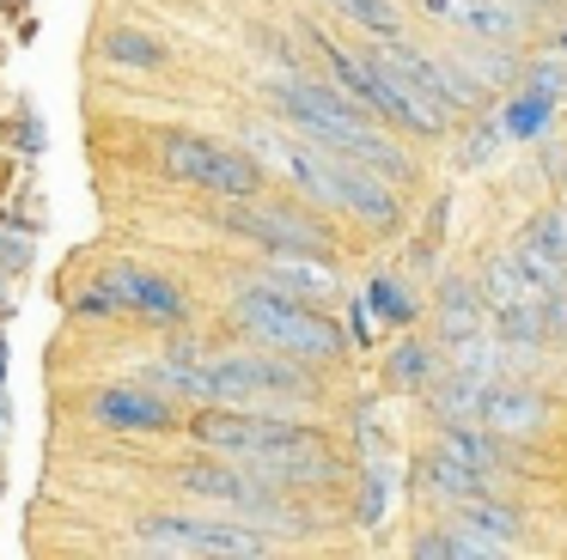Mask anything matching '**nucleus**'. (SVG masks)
I'll return each instance as SVG.
<instances>
[{"label":"nucleus","instance_id":"nucleus-1","mask_svg":"<svg viewBox=\"0 0 567 560\" xmlns=\"http://www.w3.org/2000/svg\"><path fill=\"white\" fill-rule=\"evenodd\" d=\"M165 390H184L196 402H233V408H293V402H318V377L311 360H293L281 348L262 353H220L202 360L196 341H177V353L165 365H153Z\"/></svg>","mask_w":567,"mask_h":560},{"label":"nucleus","instance_id":"nucleus-2","mask_svg":"<svg viewBox=\"0 0 567 560\" xmlns=\"http://www.w3.org/2000/svg\"><path fill=\"white\" fill-rule=\"evenodd\" d=\"M189 438L196 445H208L214 457H233L245 463V469L269 475V481H336L342 475V463H336V450L323 445L318 426H299L287 421V414L275 408H214V414H196L189 421Z\"/></svg>","mask_w":567,"mask_h":560},{"label":"nucleus","instance_id":"nucleus-3","mask_svg":"<svg viewBox=\"0 0 567 560\" xmlns=\"http://www.w3.org/2000/svg\"><path fill=\"white\" fill-rule=\"evenodd\" d=\"M262 97H269V104L281 110V116L293 122L306 141L336 146V153H348V158H360V165L384 170L391 183H409V177H415V158H409L384 128H372V110L360 104V97H348L342 85L269 80V85H262Z\"/></svg>","mask_w":567,"mask_h":560},{"label":"nucleus","instance_id":"nucleus-4","mask_svg":"<svg viewBox=\"0 0 567 560\" xmlns=\"http://www.w3.org/2000/svg\"><path fill=\"white\" fill-rule=\"evenodd\" d=\"M245 141L257 146V153H269L311 201L342 207V214L367 219V226H396V214H403V201L391 195V177L360 165V158H348V153H336V146H318V141H306V134H299V141H281L275 128H250Z\"/></svg>","mask_w":567,"mask_h":560},{"label":"nucleus","instance_id":"nucleus-5","mask_svg":"<svg viewBox=\"0 0 567 560\" xmlns=\"http://www.w3.org/2000/svg\"><path fill=\"white\" fill-rule=\"evenodd\" d=\"M318 49H323V61H330L336 85H342L348 97H360V104H367L372 116L396 122V128L421 134V141H440V134L452 128V116H445L440 104H427V97H421L409 80H396V73L384 68L379 55H360V49H342V43H330V37H318Z\"/></svg>","mask_w":567,"mask_h":560},{"label":"nucleus","instance_id":"nucleus-6","mask_svg":"<svg viewBox=\"0 0 567 560\" xmlns=\"http://www.w3.org/2000/svg\"><path fill=\"white\" fill-rule=\"evenodd\" d=\"M135 554L172 560H269L275 542L250 518H189V511H153L135 530Z\"/></svg>","mask_w":567,"mask_h":560},{"label":"nucleus","instance_id":"nucleus-7","mask_svg":"<svg viewBox=\"0 0 567 560\" xmlns=\"http://www.w3.org/2000/svg\"><path fill=\"white\" fill-rule=\"evenodd\" d=\"M233 317L238 329H245L250 341H262V348H281L293 353V360H336L342 353V329L330 323V317H318L311 304H299L293 292H275V287H238L233 292Z\"/></svg>","mask_w":567,"mask_h":560},{"label":"nucleus","instance_id":"nucleus-8","mask_svg":"<svg viewBox=\"0 0 567 560\" xmlns=\"http://www.w3.org/2000/svg\"><path fill=\"white\" fill-rule=\"evenodd\" d=\"M159 165L172 177L196 183L208 195H226V201H245V195H262V165L238 146L202 141V134H165L159 141Z\"/></svg>","mask_w":567,"mask_h":560},{"label":"nucleus","instance_id":"nucleus-9","mask_svg":"<svg viewBox=\"0 0 567 560\" xmlns=\"http://www.w3.org/2000/svg\"><path fill=\"white\" fill-rule=\"evenodd\" d=\"M177 481H184V494L208 499L214 511H233V518L269 523V530L293 523V511H287L281 494L269 487V475L245 469V463H233V457H220V463H184V469H177Z\"/></svg>","mask_w":567,"mask_h":560},{"label":"nucleus","instance_id":"nucleus-10","mask_svg":"<svg viewBox=\"0 0 567 560\" xmlns=\"http://www.w3.org/2000/svg\"><path fill=\"white\" fill-rule=\"evenodd\" d=\"M220 226L238 231V238L262 243L275 256H323L330 250V231L311 214H293V207H269L262 195H245V201L220 207Z\"/></svg>","mask_w":567,"mask_h":560},{"label":"nucleus","instance_id":"nucleus-11","mask_svg":"<svg viewBox=\"0 0 567 560\" xmlns=\"http://www.w3.org/2000/svg\"><path fill=\"white\" fill-rule=\"evenodd\" d=\"M421 12L457 37H482V43H518L525 37V7L518 0H421Z\"/></svg>","mask_w":567,"mask_h":560},{"label":"nucleus","instance_id":"nucleus-12","mask_svg":"<svg viewBox=\"0 0 567 560\" xmlns=\"http://www.w3.org/2000/svg\"><path fill=\"white\" fill-rule=\"evenodd\" d=\"M549 292H561V287H549V280H543L518 250L494 256V262L482 268V299H488V311H494V317H506V311H537V304L549 299Z\"/></svg>","mask_w":567,"mask_h":560},{"label":"nucleus","instance_id":"nucleus-13","mask_svg":"<svg viewBox=\"0 0 567 560\" xmlns=\"http://www.w3.org/2000/svg\"><path fill=\"white\" fill-rule=\"evenodd\" d=\"M92 421L99 426H116V433H165L177 421L172 402L159 390H141V384H111L92 396Z\"/></svg>","mask_w":567,"mask_h":560},{"label":"nucleus","instance_id":"nucleus-14","mask_svg":"<svg viewBox=\"0 0 567 560\" xmlns=\"http://www.w3.org/2000/svg\"><path fill=\"white\" fill-rule=\"evenodd\" d=\"M488 433H501V438H537L543 426L555 421V408L537 396V390H525V384H488L482 390V414H476Z\"/></svg>","mask_w":567,"mask_h":560},{"label":"nucleus","instance_id":"nucleus-15","mask_svg":"<svg viewBox=\"0 0 567 560\" xmlns=\"http://www.w3.org/2000/svg\"><path fill=\"white\" fill-rule=\"evenodd\" d=\"M452 523H464L470 536H476L482 548H488L494 560H506V554H518V536H525V523H518V511L513 506H501V499H488V494H470V499H457L452 506Z\"/></svg>","mask_w":567,"mask_h":560},{"label":"nucleus","instance_id":"nucleus-16","mask_svg":"<svg viewBox=\"0 0 567 560\" xmlns=\"http://www.w3.org/2000/svg\"><path fill=\"white\" fill-rule=\"evenodd\" d=\"M104 287L123 299V311H141V317H165V323H177V317L189 311V299L172 287V280L147 274V268H128V262H116L111 274H104Z\"/></svg>","mask_w":567,"mask_h":560},{"label":"nucleus","instance_id":"nucleus-17","mask_svg":"<svg viewBox=\"0 0 567 560\" xmlns=\"http://www.w3.org/2000/svg\"><path fill=\"white\" fill-rule=\"evenodd\" d=\"M415 487L427 499H440V506H457V499H470V494H488V475L482 469H470L464 457H452V450H427V457L415 463Z\"/></svg>","mask_w":567,"mask_h":560},{"label":"nucleus","instance_id":"nucleus-18","mask_svg":"<svg viewBox=\"0 0 567 560\" xmlns=\"http://www.w3.org/2000/svg\"><path fill=\"white\" fill-rule=\"evenodd\" d=\"M518 256H525L549 287H561L567 280V207H543L525 226V238H518Z\"/></svg>","mask_w":567,"mask_h":560},{"label":"nucleus","instance_id":"nucleus-19","mask_svg":"<svg viewBox=\"0 0 567 560\" xmlns=\"http://www.w3.org/2000/svg\"><path fill=\"white\" fill-rule=\"evenodd\" d=\"M506 49H513V43H482V37H470L464 49H452V61L482 85V92H494V85H506V80H518V73H525L513 55H506Z\"/></svg>","mask_w":567,"mask_h":560},{"label":"nucleus","instance_id":"nucleus-20","mask_svg":"<svg viewBox=\"0 0 567 560\" xmlns=\"http://www.w3.org/2000/svg\"><path fill=\"white\" fill-rule=\"evenodd\" d=\"M104 61H116V68H165L172 61V49L159 43V37L147 31H128V24H116V31H104Z\"/></svg>","mask_w":567,"mask_h":560},{"label":"nucleus","instance_id":"nucleus-21","mask_svg":"<svg viewBox=\"0 0 567 560\" xmlns=\"http://www.w3.org/2000/svg\"><path fill=\"white\" fill-rule=\"evenodd\" d=\"M384 377H391V390H433L440 377H433V348L427 341H403V348L391 353V365H384Z\"/></svg>","mask_w":567,"mask_h":560},{"label":"nucleus","instance_id":"nucleus-22","mask_svg":"<svg viewBox=\"0 0 567 560\" xmlns=\"http://www.w3.org/2000/svg\"><path fill=\"white\" fill-rule=\"evenodd\" d=\"M549 116H555V97L518 92V97H506V110H501V134H506V141H525V134H537Z\"/></svg>","mask_w":567,"mask_h":560},{"label":"nucleus","instance_id":"nucleus-23","mask_svg":"<svg viewBox=\"0 0 567 560\" xmlns=\"http://www.w3.org/2000/svg\"><path fill=\"white\" fill-rule=\"evenodd\" d=\"M323 7H330L336 19H348V24H360V31H372V37H396V31H403V19H396L391 0H323Z\"/></svg>","mask_w":567,"mask_h":560},{"label":"nucleus","instance_id":"nucleus-24","mask_svg":"<svg viewBox=\"0 0 567 560\" xmlns=\"http://www.w3.org/2000/svg\"><path fill=\"white\" fill-rule=\"evenodd\" d=\"M482 292V287H476ZM470 287H445V299H440V323H445V341H457V335H470L476 329V317H482V304L488 299H476Z\"/></svg>","mask_w":567,"mask_h":560},{"label":"nucleus","instance_id":"nucleus-25","mask_svg":"<svg viewBox=\"0 0 567 560\" xmlns=\"http://www.w3.org/2000/svg\"><path fill=\"white\" fill-rule=\"evenodd\" d=\"M525 92H543V97H567V68L555 55H543V61H530L525 68Z\"/></svg>","mask_w":567,"mask_h":560},{"label":"nucleus","instance_id":"nucleus-26","mask_svg":"<svg viewBox=\"0 0 567 560\" xmlns=\"http://www.w3.org/2000/svg\"><path fill=\"white\" fill-rule=\"evenodd\" d=\"M372 311H384L391 323H409V311H415V304L403 299V287H396V280H379V287H372Z\"/></svg>","mask_w":567,"mask_h":560},{"label":"nucleus","instance_id":"nucleus-27","mask_svg":"<svg viewBox=\"0 0 567 560\" xmlns=\"http://www.w3.org/2000/svg\"><path fill=\"white\" fill-rule=\"evenodd\" d=\"M518 7H525V12H543V7H555V0H518Z\"/></svg>","mask_w":567,"mask_h":560}]
</instances>
